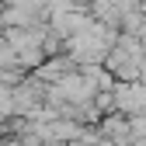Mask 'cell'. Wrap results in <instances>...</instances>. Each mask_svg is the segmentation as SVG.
Wrapping results in <instances>:
<instances>
[{"instance_id": "6da1fadb", "label": "cell", "mask_w": 146, "mask_h": 146, "mask_svg": "<svg viewBox=\"0 0 146 146\" xmlns=\"http://www.w3.org/2000/svg\"><path fill=\"white\" fill-rule=\"evenodd\" d=\"M118 98H122V108H132V111H136V108H143V104H146V90H139V87H132V90H129V87H125Z\"/></svg>"}]
</instances>
